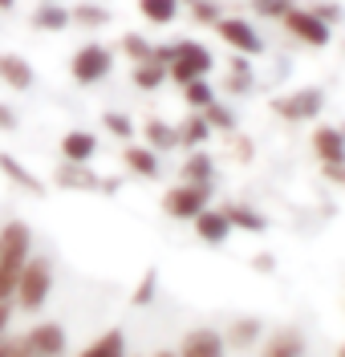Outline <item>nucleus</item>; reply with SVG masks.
I'll use <instances>...</instances> for the list:
<instances>
[{
	"mask_svg": "<svg viewBox=\"0 0 345 357\" xmlns=\"http://www.w3.org/2000/svg\"><path fill=\"white\" fill-rule=\"evenodd\" d=\"M0 86L17 89V93L33 89L37 86V69H33V61L21 57V53H13V49H4V53H0Z\"/></svg>",
	"mask_w": 345,
	"mask_h": 357,
	"instance_id": "2eb2a0df",
	"label": "nucleus"
},
{
	"mask_svg": "<svg viewBox=\"0 0 345 357\" xmlns=\"http://www.w3.org/2000/svg\"><path fill=\"white\" fill-rule=\"evenodd\" d=\"M53 296V260L33 252V260L24 264L21 280H17V292H13V305L17 312H41Z\"/></svg>",
	"mask_w": 345,
	"mask_h": 357,
	"instance_id": "7ed1b4c3",
	"label": "nucleus"
},
{
	"mask_svg": "<svg viewBox=\"0 0 345 357\" xmlns=\"http://www.w3.org/2000/svg\"><path fill=\"white\" fill-rule=\"evenodd\" d=\"M252 268H264V272H273L276 260H273V256H252Z\"/></svg>",
	"mask_w": 345,
	"mask_h": 357,
	"instance_id": "37998d69",
	"label": "nucleus"
},
{
	"mask_svg": "<svg viewBox=\"0 0 345 357\" xmlns=\"http://www.w3.org/2000/svg\"><path fill=\"white\" fill-rule=\"evenodd\" d=\"M191 8V21H199V24H211L215 29V21L224 17V8H220V0H195V4H187Z\"/></svg>",
	"mask_w": 345,
	"mask_h": 357,
	"instance_id": "c9c22d12",
	"label": "nucleus"
},
{
	"mask_svg": "<svg viewBox=\"0 0 345 357\" xmlns=\"http://www.w3.org/2000/svg\"><path fill=\"white\" fill-rule=\"evenodd\" d=\"M167 82H171V77H167V66L155 61V57H151V61H138V66L130 69V86L142 89V93H155V89H162Z\"/></svg>",
	"mask_w": 345,
	"mask_h": 357,
	"instance_id": "a878e982",
	"label": "nucleus"
},
{
	"mask_svg": "<svg viewBox=\"0 0 345 357\" xmlns=\"http://www.w3.org/2000/svg\"><path fill=\"white\" fill-rule=\"evenodd\" d=\"M325 102H329V93H325L321 86H297L289 89V93H280V98H273V114L280 118V122H317L325 114Z\"/></svg>",
	"mask_w": 345,
	"mask_h": 357,
	"instance_id": "39448f33",
	"label": "nucleus"
},
{
	"mask_svg": "<svg viewBox=\"0 0 345 357\" xmlns=\"http://www.w3.org/2000/svg\"><path fill=\"white\" fill-rule=\"evenodd\" d=\"M53 183H57L61 191H77V195H102L106 175H98L93 162H57Z\"/></svg>",
	"mask_w": 345,
	"mask_h": 357,
	"instance_id": "1a4fd4ad",
	"label": "nucleus"
},
{
	"mask_svg": "<svg viewBox=\"0 0 345 357\" xmlns=\"http://www.w3.org/2000/svg\"><path fill=\"white\" fill-rule=\"evenodd\" d=\"M57 151H61V162H93L98 151H102V142H98L93 130H66L61 142H57Z\"/></svg>",
	"mask_w": 345,
	"mask_h": 357,
	"instance_id": "a211bd4d",
	"label": "nucleus"
},
{
	"mask_svg": "<svg viewBox=\"0 0 345 357\" xmlns=\"http://www.w3.org/2000/svg\"><path fill=\"white\" fill-rule=\"evenodd\" d=\"M118 49H122V57H130V61H151V57H155V45L146 41V37H142V33H126V37H122V41H118Z\"/></svg>",
	"mask_w": 345,
	"mask_h": 357,
	"instance_id": "473e14b6",
	"label": "nucleus"
},
{
	"mask_svg": "<svg viewBox=\"0 0 345 357\" xmlns=\"http://www.w3.org/2000/svg\"><path fill=\"white\" fill-rule=\"evenodd\" d=\"M142 142L151 146V151H179V126L175 122H162V118H146V126H142Z\"/></svg>",
	"mask_w": 345,
	"mask_h": 357,
	"instance_id": "4be33fe9",
	"label": "nucleus"
},
{
	"mask_svg": "<svg viewBox=\"0 0 345 357\" xmlns=\"http://www.w3.org/2000/svg\"><path fill=\"white\" fill-rule=\"evenodd\" d=\"M73 24H82V29H102V24H110V4H106V0L73 4Z\"/></svg>",
	"mask_w": 345,
	"mask_h": 357,
	"instance_id": "c85d7f7f",
	"label": "nucleus"
},
{
	"mask_svg": "<svg viewBox=\"0 0 345 357\" xmlns=\"http://www.w3.org/2000/svg\"><path fill=\"white\" fill-rule=\"evenodd\" d=\"M179 357H228V341L224 329H211V325H195L179 337Z\"/></svg>",
	"mask_w": 345,
	"mask_h": 357,
	"instance_id": "9b49d317",
	"label": "nucleus"
},
{
	"mask_svg": "<svg viewBox=\"0 0 345 357\" xmlns=\"http://www.w3.org/2000/svg\"><path fill=\"white\" fill-rule=\"evenodd\" d=\"M29 24H33L37 33H66V29H73V8H66L61 0H41V4L33 8Z\"/></svg>",
	"mask_w": 345,
	"mask_h": 357,
	"instance_id": "6ab92c4d",
	"label": "nucleus"
},
{
	"mask_svg": "<svg viewBox=\"0 0 345 357\" xmlns=\"http://www.w3.org/2000/svg\"><path fill=\"white\" fill-rule=\"evenodd\" d=\"M228 220L244 236H264L268 231V215L260 207H252V203H228Z\"/></svg>",
	"mask_w": 345,
	"mask_h": 357,
	"instance_id": "5701e85b",
	"label": "nucleus"
},
{
	"mask_svg": "<svg viewBox=\"0 0 345 357\" xmlns=\"http://www.w3.org/2000/svg\"><path fill=\"white\" fill-rule=\"evenodd\" d=\"M17 8V0H0V13H13Z\"/></svg>",
	"mask_w": 345,
	"mask_h": 357,
	"instance_id": "c03bdc74",
	"label": "nucleus"
},
{
	"mask_svg": "<svg viewBox=\"0 0 345 357\" xmlns=\"http://www.w3.org/2000/svg\"><path fill=\"white\" fill-rule=\"evenodd\" d=\"M280 24H284V33H289L297 45H305V49H325L329 37H333V24H325L313 8H297V4L284 13Z\"/></svg>",
	"mask_w": 345,
	"mask_h": 357,
	"instance_id": "0eeeda50",
	"label": "nucleus"
},
{
	"mask_svg": "<svg viewBox=\"0 0 345 357\" xmlns=\"http://www.w3.org/2000/svg\"><path fill=\"white\" fill-rule=\"evenodd\" d=\"M256 354L260 357H305L309 354V337L297 325H280L273 333H264V341L256 345Z\"/></svg>",
	"mask_w": 345,
	"mask_h": 357,
	"instance_id": "f8f14e48",
	"label": "nucleus"
},
{
	"mask_svg": "<svg viewBox=\"0 0 345 357\" xmlns=\"http://www.w3.org/2000/svg\"><path fill=\"white\" fill-rule=\"evenodd\" d=\"M102 126H106V134L118 138V142H135V118L126 110H106L102 114Z\"/></svg>",
	"mask_w": 345,
	"mask_h": 357,
	"instance_id": "2f4dec72",
	"label": "nucleus"
},
{
	"mask_svg": "<svg viewBox=\"0 0 345 357\" xmlns=\"http://www.w3.org/2000/svg\"><path fill=\"white\" fill-rule=\"evenodd\" d=\"M191 227H195L199 244H207V248H224L231 236H236V227H231V220H228V203H224V207L207 203L204 211L191 220Z\"/></svg>",
	"mask_w": 345,
	"mask_h": 357,
	"instance_id": "9d476101",
	"label": "nucleus"
},
{
	"mask_svg": "<svg viewBox=\"0 0 345 357\" xmlns=\"http://www.w3.org/2000/svg\"><path fill=\"white\" fill-rule=\"evenodd\" d=\"M122 162L135 178H159L162 175V155L151 151L146 142H122Z\"/></svg>",
	"mask_w": 345,
	"mask_h": 357,
	"instance_id": "f3484780",
	"label": "nucleus"
},
{
	"mask_svg": "<svg viewBox=\"0 0 345 357\" xmlns=\"http://www.w3.org/2000/svg\"><path fill=\"white\" fill-rule=\"evenodd\" d=\"M29 333V345H33V357H66L69 349V333L61 321H37Z\"/></svg>",
	"mask_w": 345,
	"mask_h": 357,
	"instance_id": "ddd939ff",
	"label": "nucleus"
},
{
	"mask_svg": "<svg viewBox=\"0 0 345 357\" xmlns=\"http://www.w3.org/2000/svg\"><path fill=\"white\" fill-rule=\"evenodd\" d=\"M264 321L256 317V312H240V317H231L228 329H224V341H228V349H236V354H248V349H256L260 341H264Z\"/></svg>",
	"mask_w": 345,
	"mask_h": 357,
	"instance_id": "4468645a",
	"label": "nucleus"
},
{
	"mask_svg": "<svg viewBox=\"0 0 345 357\" xmlns=\"http://www.w3.org/2000/svg\"><path fill=\"white\" fill-rule=\"evenodd\" d=\"M179 93H183V106H187V110H195V114L207 110V106H211V102L220 98V93H215V86H211L207 77H195V82L179 86Z\"/></svg>",
	"mask_w": 345,
	"mask_h": 357,
	"instance_id": "cd10ccee",
	"label": "nucleus"
},
{
	"mask_svg": "<svg viewBox=\"0 0 345 357\" xmlns=\"http://www.w3.org/2000/svg\"><path fill=\"white\" fill-rule=\"evenodd\" d=\"M215 33L228 41V49H236L240 57H260L268 45L260 37V29H256L248 17H236V13H224L220 21H215Z\"/></svg>",
	"mask_w": 345,
	"mask_h": 357,
	"instance_id": "6e6552de",
	"label": "nucleus"
},
{
	"mask_svg": "<svg viewBox=\"0 0 345 357\" xmlns=\"http://www.w3.org/2000/svg\"><path fill=\"white\" fill-rule=\"evenodd\" d=\"M183 4H195V0H183Z\"/></svg>",
	"mask_w": 345,
	"mask_h": 357,
	"instance_id": "a18cd8bd",
	"label": "nucleus"
},
{
	"mask_svg": "<svg viewBox=\"0 0 345 357\" xmlns=\"http://www.w3.org/2000/svg\"><path fill=\"white\" fill-rule=\"evenodd\" d=\"M252 82H256V73L248 69V61L244 57H231L228 61V93L244 98V93H252Z\"/></svg>",
	"mask_w": 345,
	"mask_h": 357,
	"instance_id": "7c9ffc66",
	"label": "nucleus"
},
{
	"mask_svg": "<svg viewBox=\"0 0 345 357\" xmlns=\"http://www.w3.org/2000/svg\"><path fill=\"white\" fill-rule=\"evenodd\" d=\"M199 114L207 118L211 134H236V130H240V122H236V110H231L228 102H220V98H215L207 110H199Z\"/></svg>",
	"mask_w": 345,
	"mask_h": 357,
	"instance_id": "c756f323",
	"label": "nucleus"
},
{
	"mask_svg": "<svg viewBox=\"0 0 345 357\" xmlns=\"http://www.w3.org/2000/svg\"><path fill=\"white\" fill-rule=\"evenodd\" d=\"M309 146H313V155L321 167L329 162H345V126H313V138H309Z\"/></svg>",
	"mask_w": 345,
	"mask_h": 357,
	"instance_id": "dca6fc26",
	"label": "nucleus"
},
{
	"mask_svg": "<svg viewBox=\"0 0 345 357\" xmlns=\"http://www.w3.org/2000/svg\"><path fill=\"white\" fill-rule=\"evenodd\" d=\"M337 357H345V349H342V354H337Z\"/></svg>",
	"mask_w": 345,
	"mask_h": 357,
	"instance_id": "49530a36",
	"label": "nucleus"
},
{
	"mask_svg": "<svg viewBox=\"0 0 345 357\" xmlns=\"http://www.w3.org/2000/svg\"><path fill=\"white\" fill-rule=\"evenodd\" d=\"M313 13H317L325 24H337V21H342V4H337V0H321V4H313Z\"/></svg>",
	"mask_w": 345,
	"mask_h": 357,
	"instance_id": "4c0bfd02",
	"label": "nucleus"
},
{
	"mask_svg": "<svg viewBox=\"0 0 345 357\" xmlns=\"http://www.w3.org/2000/svg\"><path fill=\"white\" fill-rule=\"evenodd\" d=\"M155 61L167 66V77L175 86H187L195 77H211L215 57L204 41H171V45H155Z\"/></svg>",
	"mask_w": 345,
	"mask_h": 357,
	"instance_id": "f03ea898",
	"label": "nucleus"
},
{
	"mask_svg": "<svg viewBox=\"0 0 345 357\" xmlns=\"http://www.w3.org/2000/svg\"><path fill=\"white\" fill-rule=\"evenodd\" d=\"M29 260H33V227L24 220H8L0 227V301H13Z\"/></svg>",
	"mask_w": 345,
	"mask_h": 357,
	"instance_id": "f257e3e1",
	"label": "nucleus"
},
{
	"mask_svg": "<svg viewBox=\"0 0 345 357\" xmlns=\"http://www.w3.org/2000/svg\"><path fill=\"white\" fill-rule=\"evenodd\" d=\"M77 357H130V349H126V329H118L114 325V329L98 333Z\"/></svg>",
	"mask_w": 345,
	"mask_h": 357,
	"instance_id": "b1692460",
	"label": "nucleus"
},
{
	"mask_svg": "<svg viewBox=\"0 0 345 357\" xmlns=\"http://www.w3.org/2000/svg\"><path fill=\"white\" fill-rule=\"evenodd\" d=\"M155 296H159V268H146V272H142V284H138L135 296H130V305H135V309H151Z\"/></svg>",
	"mask_w": 345,
	"mask_h": 357,
	"instance_id": "72a5a7b5",
	"label": "nucleus"
},
{
	"mask_svg": "<svg viewBox=\"0 0 345 357\" xmlns=\"http://www.w3.org/2000/svg\"><path fill=\"white\" fill-rule=\"evenodd\" d=\"M183 13V0H138V17L146 24H171L179 21Z\"/></svg>",
	"mask_w": 345,
	"mask_h": 357,
	"instance_id": "bb28decb",
	"label": "nucleus"
},
{
	"mask_svg": "<svg viewBox=\"0 0 345 357\" xmlns=\"http://www.w3.org/2000/svg\"><path fill=\"white\" fill-rule=\"evenodd\" d=\"M231 138H236V158L252 162V138H244V134H231Z\"/></svg>",
	"mask_w": 345,
	"mask_h": 357,
	"instance_id": "ea45409f",
	"label": "nucleus"
},
{
	"mask_svg": "<svg viewBox=\"0 0 345 357\" xmlns=\"http://www.w3.org/2000/svg\"><path fill=\"white\" fill-rule=\"evenodd\" d=\"M0 130H4V134L21 130V114L13 110V106H8V102H0Z\"/></svg>",
	"mask_w": 345,
	"mask_h": 357,
	"instance_id": "58836bf2",
	"label": "nucleus"
},
{
	"mask_svg": "<svg viewBox=\"0 0 345 357\" xmlns=\"http://www.w3.org/2000/svg\"><path fill=\"white\" fill-rule=\"evenodd\" d=\"M321 175L329 178V183H337V187H345V162H329V167H321Z\"/></svg>",
	"mask_w": 345,
	"mask_h": 357,
	"instance_id": "79ce46f5",
	"label": "nucleus"
},
{
	"mask_svg": "<svg viewBox=\"0 0 345 357\" xmlns=\"http://www.w3.org/2000/svg\"><path fill=\"white\" fill-rule=\"evenodd\" d=\"M289 8H293V0H252V13L264 21H284Z\"/></svg>",
	"mask_w": 345,
	"mask_h": 357,
	"instance_id": "e433bc0d",
	"label": "nucleus"
},
{
	"mask_svg": "<svg viewBox=\"0 0 345 357\" xmlns=\"http://www.w3.org/2000/svg\"><path fill=\"white\" fill-rule=\"evenodd\" d=\"M215 195V187H207V183H171L167 191H162V215L175 223H191L199 211H204L207 203Z\"/></svg>",
	"mask_w": 345,
	"mask_h": 357,
	"instance_id": "423d86ee",
	"label": "nucleus"
},
{
	"mask_svg": "<svg viewBox=\"0 0 345 357\" xmlns=\"http://www.w3.org/2000/svg\"><path fill=\"white\" fill-rule=\"evenodd\" d=\"M0 175H8V178H13V187H21V191L37 195V199H45V195H49L45 183L33 175V171H29V167H24L17 155H8V151H0Z\"/></svg>",
	"mask_w": 345,
	"mask_h": 357,
	"instance_id": "412c9836",
	"label": "nucleus"
},
{
	"mask_svg": "<svg viewBox=\"0 0 345 357\" xmlns=\"http://www.w3.org/2000/svg\"><path fill=\"white\" fill-rule=\"evenodd\" d=\"M0 357H33V345H29V333H0Z\"/></svg>",
	"mask_w": 345,
	"mask_h": 357,
	"instance_id": "f704fd0d",
	"label": "nucleus"
},
{
	"mask_svg": "<svg viewBox=\"0 0 345 357\" xmlns=\"http://www.w3.org/2000/svg\"><path fill=\"white\" fill-rule=\"evenodd\" d=\"M114 73V49L102 41H86L73 49V57H69V77L77 82V86H102L106 77Z\"/></svg>",
	"mask_w": 345,
	"mask_h": 357,
	"instance_id": "20e7f679",
	"label": "nucleus"
},
{
	"mask_svg": "<svg viewBox=\"0 0 345 357\" xmlns=\"http://www.w3.org/2000/svg\"><path fill=\"white\" fill-rule=\"evenodd\" d=\"M179 178H183V183H207V187H215L220 167H215L211 151H207V146H199V151H187L183 167H179Z\"/></svg>",
	"mask_w": 345,
	"mask_h": 357,
	"instance_id": "aec40b11",
	"label": "nucleus"
},
{
	"mask_svg": "<svg viewBox=\"0 0 345 357\" xmlns=\"http://www.w3.org/2000/svg\"><path fill=\"white\" fill-rule=\"evenodd\" d=\"M13 317H17V305L13 301H0V333L13 329Z\"/></svg>",
	"mask_w": 345,
	"mask_h": 357,
	"instance_id": "a19ab883",
	"label": "nucleus"
},
{
	"mask_svg": "<svg viewBox=\"0 0 345 357\" xmlns=\"http://www.w3.org/2000/svg\"><path fill=\"white\" fill-rule=\"evenodd\" d=\"M175 126H179V151H199V146H207V138H211L207 118L195 110H187L183 122H175Z\"/></svg>",
	"mask_w": 345,
	"mask_h": 357,
	"instance_id": "393cba45",
	"label": "nucleus"
}]
</instances>
